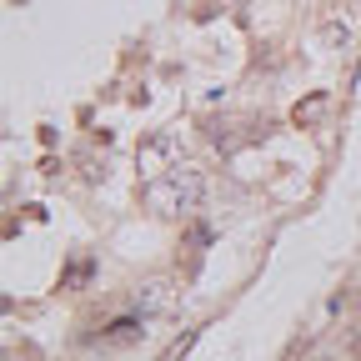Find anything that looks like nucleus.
<instances>
[{
  "label": "nucleus",
  "instance_id": "obj_1",
  "mask_svg": "<svg viewBox=\"0 0 361 361\" xmlns=\"http://www.w3.org/2000/svg\"><path fill=\"white\" fill-rule=\"evenodd\" d=\"M201 196H206V176H201V171H186V166L166 171V180L156 186V201H161L166 211H196Z\"/></svg>",
  "mask_w": 361,
  "mask_h": 361
},
{
  "label": "nucleus",
  "instance_id": "obj_2",
  "mask_svg": "<svg viewBox=\"0 0 361 361\" xmlns=\"http://www.w3.org/2000/svg\"><path fill=\"white\" fill-rule=\"evenodd\" d=\"M176 135L171 130H156L151 141H141V176H161V171H176Z\"/></svg>",
  "mask_w": 361,
  "mask_h": 361
},
{
  "label": "nucleus",
  "instance_id": "obj_3",
  "mask_svg": "<svg viewBox=\"0 0 361 361\" xmlns=\"http://www.w3.org/2000/svg\"><path fill=\"white\" fill-rule=\"evenodd\" d=\"M171 306H176V281H146L141 296H135V311H141L146 322L161 316V311H171Z\"/></svg>",
  "mask_w": 361,
  "mask_h": 361
},
{
  "label": "nucleus",
  "instance_id": "obj_4",
  "mask_svg": "<svg viewBox=\"0 0 361 361\" xmlns=\"http://www.w3.org/2000/svg\"><path fill=\"white\" fill-rule=\"evenodd\" d=\"M331 111V96H326V90H316V96H306L296 111H291V121L296 126H316V116H326Z\"/></svg>",
  "mask_w": 361,
  "mask_h": 361
},
{
  "label": "nucleus",
  "instance_id": "obj_5",
  "mask_svg": "<svg viewBox=\"0 0 361 361\" xmlns=\"http://www.w3.org/2000/svg\"><path fill=\"white\" fill-rule=\"evenodd\" d=\"M322 40H326L331 51H336V45H346V40H351V25H341V20H326V25H322Z\"/></svg>",
  "mask_w": 361,
  "mask_h": 361
},
{
  "label": "nucleus",
  "instance_id": "obj_6",
  "mask_svg": "<svg viewBox=\"0 0 361 361\" xmlns=\"http://www.w3.org/2000/svg\"><path fill=\"white\" fill-rule=\"evenodd\" d=\"M191 341H196V331H186V336H180V341L171 346V356H166V361H180V356H186V351H191Z\"/></svg>",
  "mask_w": 361,
  "mask_h": 361
},
{
  "label": "nucleus",
  "instance_id": "obj_7",
  "mask_svg": "<svg viewBox=\"0 0 361 361\" xmlns=\"http://www.w3.org/2000/svg\"><path fill=\"white\" fill-rule=\"evenodd\" d=\"M246 6H251V0H231V11H236V16H246Z\"/></svg>",
  "mask_w": 361,
  "mask_h": 361
}]
</instances>
